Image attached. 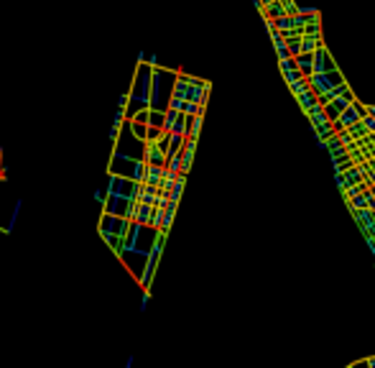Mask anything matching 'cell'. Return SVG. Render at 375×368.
Returning a JSON list of instances; mask_svg holds the SVG:
<instances>
[{"label":"cell","mask_w":375,"mask_h":368,"mask_svg":"<svg viewBox=\"0 0 375 368\" xmlns=\"http://www.w3.org/2000/svg\"><path fill=\"white\" fill-rule=\"evenodd\" d=\"M362 126H365L368 133H373V136H375V118H373V115H365V118H362Z\"/></svg>","instance_id":"obj_11"},{"label":"cell","mask_w":375,"mask_h":368,"mask_svg":"<svg viewBox=\"0 0 375 368\" xmlns=\"http://www.w3.org/2000/svg\"><path fill=\"white\" fill-rule=\"evenodd\" d=\"M133 366V358H128V363H125V368H130Z\"/></svg>","instance_id":"obj_13"},{"label":"cell","mask_w":375,"mask_h":368,"mask_svg":"<svg viewBox=\"0 0 375 368\" xmlns=\"http://www.w3.org/2000/svg\"><path fill=\"white\" fill-rule=\"evenodd\" d=\"M316 103H319V100H316L314 90H312V92H306L304 97H299V105H301V110H304V113H309V110H312Z\"/></svg>","instance_id":"obj_5"},{"label":"cell","mask_w":375,"mask_h":368,"mask_svg":"<svg viewBox=\"0 0 375 368\" xmlns=\"http://www.w3.org/2000/svg\"><path fill=\"white\" fill-rule=\"evenodd\" d=\"M368 115H373V118H375V105H373V108H368Z\"/></svg>","instance_id":"obj_12"},{"label":"cell","mask_w":375,"mask_h":368,"mask_svg":"<svg viewBox=\"0 0 375 368\" xmlns=\"http://www.w3.org/2000/svg\"><path fill=\"white\" fill-rule=\"evenodd\" d=\"M304 36H312V39H322V26H319V21H309L304 28Z\"/></svg>","instance_id":"obj_7"},{"label":"cell","mask_w":375,"mask_h":368,"mask_svg":"<svg viewBox=\"0 0 375 368\" xmlns=\"http://www.w3.org/2000/svg\"><path fill=\"white\" fill-rule=\"evenodd\" d=\"M164 120H166V113H156V110H151V120H148L151 128H164Z\"/></svg>","instance_id":"obj_8"},{"label":"cell","mask_w":375,"mask_h":368,"mask_svg":"<svg viewBox=\"0 0 375 368\" xmlns=\"http://www.w3.org/2000/svg\"><path fill=\"white\" fill-rule=\"evenodd\" d=\"M148 120H151V110H141V113H135L133 123H143V126H148Z\"/></svg>","instance_id":"obj_10"},{"label":"cell","mask_w":375,"mask_h":368,"mask_svg":"<svg viewBox=\"0 0 375 368\" xmlns=\"http://www.w3.org/2000/svg\"><path fill=\"white\" fill-rule=\"evenodd\" d=\"M146 164L151 166H166V151L158 146V143H146V156H143Z\"/></svg>","instance_id":"obj_1"},{"label":"cell","mask_w":375,"mask_h":368,"mask_svg":"<svg viewBox=\"0 0 375 368\" xmlns=\"http://www.w3.org/2000/svg\"><path fill=\"white\" fill-rule=\"evenodd\" d=\"M133 133L138 136L143 143L148 141V126H143V123H133Z\"/></svg>","instance_id":"obj_9"},{"label":"cell","mask_w":375,"mask_h":368,"mask_svg":"<svg viewBox=\"0 0 375 368\" xmlns=\"http://www.w3.org/2000/svg\"><path fill=\"white\" fill-rule=\"evenodd\" d=\"M202 120H204V115H197V118H191V120H189V138H191V141H197V138H199Z\"/></svg>","instance_id":"obj_6"},{"label":"cell","mask_w":375,"mask_h":368,"mask_svg":"<svg viewBox=\"0 0 375 368\" xmlns=\"http://www.w3.org/2000/svg\"><path fill=\"white\" fill-rule=\"evenodd\" d=\"M316 49H322V39H312V36L301 39V54H314Z\"/></svg>","instance_id":"obj_4"},{"label":"cell","mask_w":375,"mask_h":368,"mask_svg":"<svg viewBox=\"0 0 375 368\" xmlns=\"http://www.w3.org/2000/svg\"><path fill=\"white\" fill-rule=\"evenodd\" d=\"M189 90H191V85L187 80V74H176V82H174V92L171 97H179V100H189Z\"/></svg>","instance_id":"obj_2"},{"label":"cell","mask_w":375,"mask_h":368,"mask_svg":"<svg viewBox=\"0 0 375 368\" xmlns=\"http://www.w3.org/2000/svg\"><path fill=\"white\" fill-rule=\"evenodd\" d=\"M153 213H156V207H151V205H141V210H138V217H135V225H151V220H153Z\"/></svg>","instance_id":"obj_3"}]
</instances>
